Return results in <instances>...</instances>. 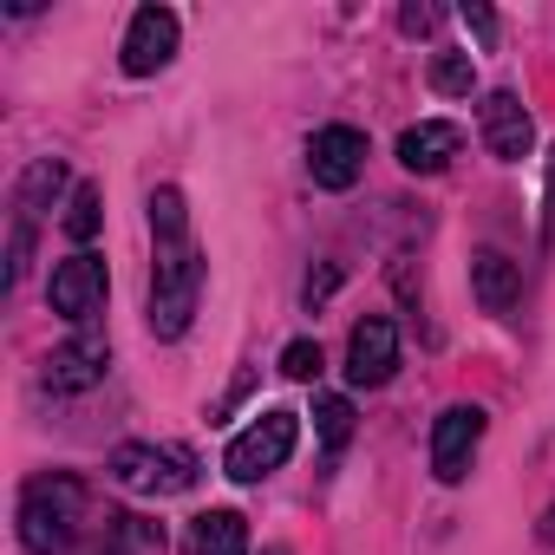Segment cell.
I'll list each match as a JSON object with an SVG mask.
<instances>
[{"label":"cell","mask_w":555,"mask_h":555,"mask_svg":"<svg viewBox=\"0 0 555 555\" xmlns=\"http://www.w3.org/2000/svg\"><path fill=\"white\" fill-rule=\"evenodd\" d=\"M86 529V483L73 470H40L21 490V542L27 555H73Z\"/></svg>","instance_id":"cell-1"},{"label":"cell","mask_w":555,"mask_h":555,"mask_svg":"<svg viewBox=\"0 0 555 555\" xmlns=\"http://www.w3.org/2000/svg\"><path fill=\"white\" fill-rule=\"evenodd\" d=\"M203 274H209V261H203V248H196V242H164V248H157L151 314H144L157 340H183V334H190L196 301H203Z\"/></svg>","instance_id":"cell-2"},{"label":"cell","mask_w":555,"mask_h":555,"mask_svg":"<svg viewBox=\"0 0 555 555\" xmlns=\"http://www.w3.org/2000/svg\"><path fill=\"white\" fill-rule=\"evenodd\" d=\"M295 438H301V418L274 405V412H261L248 431H235V438H229L222 470H229L235 483H261L268 470H282V464L295 457Z\"/></svg>","instance_id":"cell-3"},{"label":"cell","mask_w":555,"mask_h":555,"mask_svg":"<svg viewBox=\"0 0 555 555\" xmlns=\"http://www.w3.org/2000/svg\"><path fill=\"white\" fill-rule=\"evenodd\" d=\"M105 470L125 490H138V496H164V490H190L196 483V457L183 444H118Z\"/></svg>","instance_id":"cell-4"},{"label":"cell","mask_w":555,"mask_h":555,"mask_svg":"<svg viewBox=\"0 0 555 555\" xmlns=\"http://www.w3.org/2000/svg\"><path fill=\"white\" fill-rule=\"evenodd\" d=\"M47 301H53V314H60V321H73V327H92V321H99V308H105V255H92V248H73L66 261H53Z\"/></svg>","instance_id":"cell-5"},{"label":"cell","mask_w":555,"mask_h":555,"mask_svg":"<svg viewBox=\"0 0 555 555\" xmlns=\"http://www.w3.org/2000/svg\"><path fill=\"white\" fill-rule=\"evenodd\" d=\"M483 405H444L431 418V477L438 483H464L470 477V457L483 444Z\"/></svg>","instance_id":"cell-6"},{"label":"cell","mask_w":555,"mask_h":555,"mask_svg":"<svg viewBox=\"0 0 555 555\" xmlns=\"http://www.w3.org/2000/svg\"><path fill=\"white\" fill-rule=\"evenodd\" d=\"M366 131H353V125H321L314 138H308V177L321 183V190H353L360 177H366Z\"/></svg>","instance_id":"cell-7"},{"label":"cell","mask_w":555,"mask_h":555,"mask_svg":"<svg viewBox=\"0 0 555 555\" xmlns=\"http://www.w3.org/2000/svg\"><path fill=\"white\" fill-rule=\"evenodd\" d=\"M392 373H399V327L386 314H366L347 334V379H353V392H379Z\"/></svg>","instance_id":"cell-8"},{"label":"cell","mask_w":555,"mask_h":555,"mask_svg":"<svg viewBox=\"0 0 555 555\" xmlns=\"http://www.w3.org/2000/svg\"><path fill=\"white\" fill-rule=\"evenodd\" d=\"M105 360H112V340H105L99 327H79L66 347H53V353H47L40 386H47V392H86V386H99V379H105Z\"/></svg>","instance_id":"cell-9"},{"label":"cell","mask_w":555,"mask_h":555,"mask_svg":"<svg viewBox=\"0 0 555 555\" xmlns=\"http://www.w3.org/2000/svg\"><path fill=\"white\" fill-rule=\"evenodd\" d=\"M118 60H125V73H131V79L164 73V66L177 60V14H170V8H138V14H131V27H125Z\"/></svg>","instance_id":"cell-10"},{"label":"cell","mask_w":555,"mask_h":555,"mask_svg":"<svg viewBox=\"0 0 555 555\" xmlns=\"http://www.w3.org/2000/svg\"><path fill=\"white\" fill-rule=\"evenodd\" d=\"M477 131H483V151L496 164H522L535 151V125H529V105L516 92H490L477 105Z\"/></svg>","instance_id":"cell-11"},{"label":"cell","mask_w":555,"mask_h":555,"mask_svg":"<svg viewBox=\"0 0 555 555\" xmlns=\"http://www.w3.org/2000/svg\"><path fill=\"white\" fill-rule=\"evenodd\" d=\"M457 144H464V131L457 125H444V118H425V125H405L399 131V164L412 170V177H444L451 170V157H457Z\"/></svg>","instance_id":"cell-12"},{"label":"cell","mask_w":555,"mask_h":555,"mask_svg":"<svg viewBox=\"0 0 555 555\" xmlns=\"http://www.w3.org/2000/svg\"><path fill=\"white\" fill-rule=\"evenodd\" d=\"M470 295L483 314H509L522 301V261H509L503 248H477L470 255Z\"/></svg>","instance_id":"cell-13"},{"label":"cell","mask_w":555,"mask_h":555,"mask_svg":"<svg viewBox=\"0 0 555 555\" xmlns=\"http://www.w3.org/2000/svg\"><path fill=\"white\" fill-rule=\"evenodd\" d=\"M66 183H73V177H66V157H34V164L21 170L14 209H21L27 222H40V216H47V209H53V203L66 196Z\"/></svg>","instance_id":"cell-14"},{"label":"cell","mask_w":555,"mask_h":555,"mask_svg":"<svg viewBox=\"0 0 555 555\" xmlns=\"http://www.w3.org/2000/svg\"><path fill=\"white\" fill-rule=\"evenodd\" d=\"M190 548L196 555H248V522L235 509H203L190 522Z\"/></svg>","instance_id":"cell-15"},{"label":"cell","mask_w":555,"mask_h":555,"mask_svg":"<svg viewBox=\"0 0 555 555\" xmlns=\"http://www.w3.org/2000/svg\"><path fill=\"white\" fill-rule=\"evenodd\" d=\"M99 222H105V190L99 183H73V196H66V235H73V248H92Z\"/></svg>","instance_id":"cell-16"},{"label":"cell","mask_w":555,"mask_h":555,"mask_svg":"<svg viewBox=\"0 0 555 555\" xmlns=\"http://www.w3.org/2000/svg\"><path fill=\"white\" fill-rule=\"evenodd\" d=\"M151 235H157V248L164 242H190V209H183V190H151Z\"/></svg>","instance_id":"cell-17"},{"label":"cell","mask_w":555,"mask_h":555,"mask_svg":"<svg viewBox=\"0 0 555 555\" xmlns=\"http://www.w3.org/2000/svg\"><path fill=\"white\" fill-rule=\"evenodd\" d=\"M314 431H321V444H327V451H340V444L353 438V399H340V392L314 399Z\"/></svg>","instance_id":"cell-18"},{"label":"cell","mask_w":555,"mask_h":555,"mask_svg":"<svg viewBox=\"0 0 555 555\" xmlns=\"http://www.w3.org/2000/svg\"><path fill=\"white\" fill-rule=\"evenodd\" d=\"M470 86H477L470 53H438V60H431V92H444V99H470Z\"/></svg>","instance_id":"cell-19"},{"label":"cell","mask_w":555,"mask_h":555,"mask_svg":"<svg viewBox=\"0 0 555 555\" xmlns=\"http://www.w3.org/2000/svg\"><path fill=\"white\" fill-rule=\"evenodd\" d=\"M112 535L125 555H164V522L151 516H112Z\"/></svg>","instance_id":"cell-20"},{"label":"cell","mask_w":555,"mask_h":555,"mask_svg":"<svg viewBox=\"0 0 555 555\" xmlns=\"http://www.w3.org/2000/svg\"><path fill=\"white\" fill-rule=\"evenodd\" d=\"M321 366H327L321 340H288V347H282V373H288V379H321Z\"/></svg>","instance_id":"cell-21"},{"label":"cell","mask_w":555,"mask_h":555,"mask_svg":"<svg viewBox=\"0 0 555 555\" xmlns=\"http://www.w3.org/2000/svg\"><path fill=\"white\" fill-rule=\"evenodd\" d=\"M334 288H340V261H321L308 282H301V308H308V314H314V308H327V301H334Z\"/></svg>","instance_id":"cell-22"},{"label":"cell","mask_w":555,"mask_h":555,"mask_svg":"<svg viewBox=\"0 0 555 555\" xmlns=\"http://www.w3.org/2000/svg\"><path fill=\"white\" fill-rule=\"evenodd\" d=\"M27 261H34V222H27V216H14V242H8V288L27 274Z\"/></svg>","instance_id":"cell-23"},{"label":"cell","mask_w":555,"mask_h":555,"mask_svg":"<svg viewBox=\"0 0 555 555\" xmlns=\"http://www.w3.org/2000/svg\"><path fill=\"white\" fill-rule=\"evenodd\" d=\"M457 14H464V27H470V34H477L483 47H496V14L483 8V0H464V8H457Z\"/></svg>","instance_id":"cell-24"},{"label":"cell","mask_w":555,"mask_h":555,"mask_svg":"<svg viewBox=\"0 0 555 555\" xmlns=\"http://www.w3.org/2000/svg\"><path fill=\"white\" fill-rule=\"evenodd\" d=\"M438 21H444V14H438V8H418V0H412V8H399V27H405V34H438Z\"/></svg>","instance_id":"cell-25"},{"label":"cell","mask_w":555,"mask_h":555,"mask_svg":"<svg viewBox=\"0 0 555 555\" xmlns=\"http://www.w3.org/2000/svg\"><path fill=\"white\" fill-rule=\"evenodd\" d=\"M261 555H288V548H261Z\"/></svg>","instance_id":"cell-26"}]
</instances>
